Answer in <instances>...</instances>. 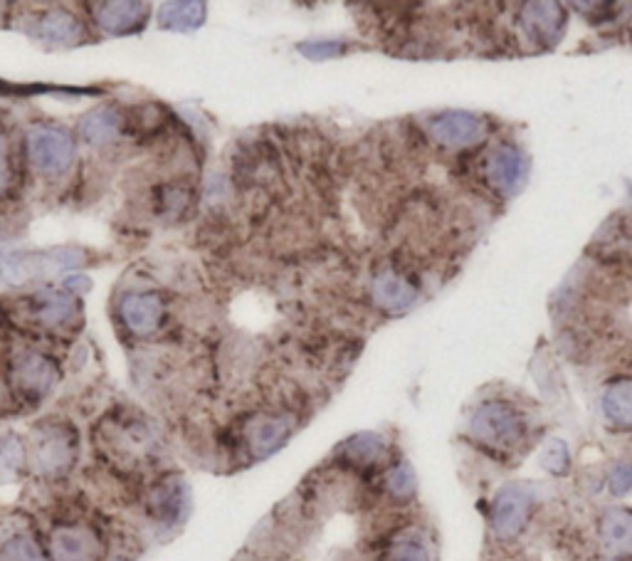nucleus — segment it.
Returning a JSON list of instances; mask_svg holds the SVG:
<instances>
[{
  "label": "nucleus",
  "mask_w": 632,
  "mask_h": 561,
  "mask_svg": "<svg viewBox=\"0 0 632 561\" xmlns=\"http://www.w3.org/2000/svg\"><path fill=\"white\" fill-rule=\"evenodd\" d=\"M566 25V13L556 3H533L521 13V27L541 45H553Z\"/></svg>",
  "instance_id": "6ab92c4d"
},
{
  "label": "nucleus",
  "mask_w": 632,
  "mask_h": 561,
  "mask_svg": "<svg viewBox=\"0 0 632 561\" xmlns=\"http://www.w3.org/2000/svg\"><path fill=\"white\" fill-rule=\"evenodd\" d=\"M533 509V497L527 487L507 485L501 487L492 500V531L499 539L519 537L523 527L529 525Z\"/></svg>",
  "instance_id": "1a4fd4ad"
},
{
  "label": "nucleus",
  "mask_w": 632,
  "mask_h": 561,
  "mask_svg": "<svg viewBox=\"0 0 632 561\" xmlns=\"http://www.w3.org/2000/svg\"><path fill=\"white\" fill-rule=\"evenodd\" d=\"M49 561H106L109 541L102 527L84 517H59L45 537Z\"/></svg>",
  "instance_id": "20e7f679"
},
{
  "label": "nucleus",
  "mask_w": 632,
  "mask_h": 561,
  "mask_svg": "<svg viewBox=\"0 0 632 561\" xmlns=\"http://www.w3.org/2000/svg\"><path fill=\"white\" fill-rule=\"evenodd\" d=\"M27 161L37 173L63 176L75 164V139L72 134L57 124H37L27 132L25 139Z\"/></svg>",
  "instance_id": "0eeeda50"
},
{
  "label": "nucleus",
  "mask_w": 632,
  "mask_h": 561,
  "mask_svg": "<svg viewBox=\"0 0 632 561\" xmlns=\"http://www.w3.org/2000/svg\"><path fill=\"white\" fill-rule=\"evenodd\" d=\"M57 381H59L57 361L43 351L27 349L10 361L8 369L10 393H13L18 401L30 403V406L45 401L49 393L55 391Z\"/></svg>",
  "instance_id": "423d86ee"
},
{
  "label": "nucleus",
  "mask_w": 632,
  "mask_h": 561,
  "mask_svg": "<svg viewBox=\"0 0 632 561\" xmlns=\"http://www.w3.org/2000/svg\"><path fill=\"white\" fill-rule=\"evenodd\" d=\"M0 561H49L45 541L35 531L15 529L0 541Z\"/></svg>",
  "instance_id": "4be33fe9"
},
{
  "label": "nucleus",
  "mask_w": 632,
  "mask_h": 561,
  "mask_svg": "<svg viewBox=\"0 0 632 561\" xmlns=\"http://www.w3.org/2000/svg\"><path fill=\"white\" fill-rule=\"evenodd\" d=\"M3 270H5V260L0 258V282H3Z\"/></svg>",
  "instance_id": "2f4dec72"
},
{
  "label": "nucleus",
  "mask_w": 632,
  "mask_h": 561,
  "mask_svg": "<svg viewBox=\"0 0 632 561\" xmlns=\"http://www.w3.org/2000/svg\"><path fill=\"white\" fill-rule=\"evenodd\" d=\"M84 255L72 248L63 250H43V253H20L5 258L3 282L23 284L27 280L53 278V274L77 270L84 265Z\"/></svg>",
  "instance_id": "6e6552de"
},
{
  "label": "nucleus",
  "mask_w": 632,
  "mask_h": 561,
  "mask_svg": "<svg viewBox=\"0 0 632 561\" xmlns=\"http://www.w3.org/2000/svg\"><path fill=\"white\" fill-rule=\"evenodd\" d=\"M379 561H432V554L420 537L398 535L388 541Z\"/></svg>",
  "instance_id": "a878e982"
},
{
  "label": "nucleus",
  "mask_w": 632,
  "mask_h": 561,
  "mask_svg": "<svg viewBox=\"0 0 632 561\" xmlns=\"http://www.w3.org/2000/svg\"><path fill=\"white\" fill-rule=\"evenodd\" d=\"M0 406H3V389H0Z\"/></svg>",
  "instance_id": "473e14b6"
},
{
  "label": "nucleus",
  "mask_w": 632,
  "mask_h": 561,
  "mask_svg": "<svg viewBox=\"0 0 632 561\" xmlns=\"http://www.w3.org/2000/svg\"><path fill=\"white\" fill-rule=\"evenodd\" d=\"M296 426H300V416L294 411L255 408L237 423L233 448L250 462L264 460L286 446Z\"/></svg>",
  "instance_id": "7ed1b4c3"
},
{
  "label": "nucleus",
  "mask_w": 632,
  "mask_h": 561,
  "mask_svg": "<svg viewBox=\"0 0 632 561\" xmlns=\"http://www.w3.org/2000/svg\"><path fill=\"white\" fill-rule=\"evenodd\" d=\"M122 124L124 120L116 110H97L84 116L82 124H79V134H82V139L87 144L104 146L122 134Z\"/></svg>",
  "instance_id": "5701e85b"
},
{
  "label": "nucleus",
  "mask_w": 632,
  "mask_h": 561,
  "mask_svg": "<svg viewBox=\"0 0 632 561\" xmlns=\"http://www.w3.org/2000/svg\"><path fill=\"white\" fill-rule=\"evenodd\" d=\"M27 462V448L18 436H3L0 438V485L5 482H15L23 475Z\"/></svg>",
  "instance_id": "393cba45"
},
{
  "label": "nucleus",
  "mask_w": 632,
  "mask_h": 561,
  "mask_svg": "<svg viewBox=\"0 0 632 561\" xmlns=\"http://www.w3.org/2000/svg\"><path fill=\"white\" fill-rule=\"evenodd\" d=\"M383 485H385V492L393 500H398V502H408L413 500L415 495V487H418V482H415V472L413 468L408 465V462H398V465H393L385 470V478H383Z\"/></svg>",
  "instance_id": "bb28decb"
},
{
  "label": "nucleus",
  "mask_w": 632,
  "mask_h": 561,
  "mask_svg": "<svg viewBox=\"0 0 632 561\" xmlns=\"http://www.w3.org/2000/svg\"><path fill=\"white\" fill-rule=\"evenodd\" d=\"M166 300L158 292H132L119 304V317L134 337H154L166 324Z\"/></svg>",
  "instance_id": "9d476101"
},
{
  "label": "nucleus",
  "mask_w": 632,
  "mask_h": 561,
  "mask_svg": "<svg viewBox=\"0 0 632 561\" xmlns=\"http://www.w3.org/2000/svg\"><path fill=\"white\" fill-rule=\"evenodd\" d=\"M541 468L551 472V475H566L568 468H571V452L568 446L558 438L549 440L546 446H543L541 456H539Z\"/></svg>",
  "instance_id": "cd10ccee"
},
{
  "label": "nucleus",
  "mask_w": 632,
  "mask_h": 561,
  "mask_svg": "<svg viewBox=\"0 0 632 561\" xmlns=\"http://www.w3.org/2000/svg\"><path fill=\"white\" fill-rule=\"evenodd\" d=\"M430 134L435 142L444 146V149L460 152L470 149V146H477L484 139L487 130H484V122L477 114L444 112L430 122Z\"/></svg>",
  "instance_id": "ddd939ff"
},
{
  "label": "nucleus",
  "mask_w": 632,
  "mask_h": 561,
  "mask_svg": "<svg viewBox=\"0 0 632 561\" xmlns=\"http://www.w3.org/2000/svg\"><path fill=\"white\" fill-rule=\"evenodd\" d=\"M99 31L104 35H136L142 33L148 23L151 8L146 3H92L89 5Z\"/></svg>",
  "instance_id": "4468645a"
},
{
  "label": "nucleus",
  "mask_w": 632,
  "mask_h": 561,
  "mask_svg": "<svg viewBox=\"0 0 632 561\" xmlns=\"http://www.w3.org/2000/svg\"><path fill=\"white\" fill-rule=\"evenodd\" d=\"M489 186L501 195H514L521 191L529 176V161L521 149L514 144H499L489 154L487 166H484Z\"/></svg>",
  "instance_id": "f8f14e48"
},
{
  "label": "nucleus",
  "mask_w": 632,
  "mask_h": 561,
  "mask_svg": "<svg viewBox=\"0 0 632 561\" xmlns=\"http://www.w3.org/2000/svg\"><path fill=\"white\" fill-rule=\"evenodd\" d=\"M371 294H373V302L388 314L408 312L413 304L418 302V290H415V284L405 278V274L395 270H381L379 274H375L371 284Z\"/></svg>",
  "instance_id": "a211bd4d"
},
{
  "label": "nucleus",
  "mask_w": 632,
  "mask_h": 561,
  "mask_svg": "<svg viewBox=\"0 0 632 561\" xmlns=\"http://www.w3.org/2000/svg\"><path fill=\"white\" fill-rule=\"evenodd\" d=\"M0 8H3V5H0ZM0 15H3V13H0Z\"/></svg>",
  "instance_id": "72a5a7b5"
},
{
  "label": "nucleus",
  "mask_w": 632,
  "mask_h": 561,
  "mask_svg": "<svg viewBox=\"0 0 632 561\" xmlns=\"http://www.w3.org/2000/svg\"><path fill=\"white\" fill-rule=\"evenodd\" d=\"M35 317L49 329H67L79 319V302L65 292H40L30 300Z\"/></svg>",
  "instance_id": "aec40b11"
},
{
  "label": "nucleus",
  "mask_w": 632,
  "mask_h": 561,
  "mask_svg": "<svg viewBox=\"0 0 632 561\" xmlns=\"http://www.w3.org/2000/svg\"><path fill=\"white\" fill-rule=\"evenodd\" d=\"M30 33L47 45L75 47L79 43H84L87 27L79 23V18L75 13L63 11V8H49V11L37 15V21L30 27Z\"/></svg>",
  "instance_id": "2eb2a0df"
},
{
  "label": "nucleus",
  "mask_w": 632,
  "mask_h": 561,
  "mask_svg": "<svg viewBox=\"0 0 632 561\" xmlns=\"http://www.w3.org/2000/svg\"><path fill=\"white\" fill-rule=\"evenodd\" d=\"M79 458V433L69 420L45 418L30 430L27 462L43 480H65Z\"/></svg>",
  "instance_id": "f03ea898"
},
{
  "label": "nucleus",
  "mask_w": 632,
  "mask_h": 561,
  "mask_svg": "<svg viewBox=\"0 0 632 561\" xmlns=\"http://www.w3.org/2000/svg\"><path fill=\"white\" fill-rule=\"evenodd\" d=\"M602 413L618 428H632V379L612 381L602 393Z\"/></svg>",
  "instance_id": "b1692460"
},
{
  "label": "nucleus",
  "mask_w": 632,
  "mask_h": 561,
  "mask_svg": "<svg viewBox=\"0 0 632 561\" xmlns=\"http://www.w3.org/2000/svg\"><path fill=\"white\" fill-rule=\"evenodd\" d=\"M146 512L156 525L176 527L188 515V490L178 475L158 478L146 492Z\"/></svg>",
  "instance_id": "9b49d317"
},
{
  "label": "nucleus",
  "mask_w": 632,
  "mask_h": 561,
  "mask_svg": "<svg viewBox=\"0 0 632 561\" xmlns=\"http://www.w3.org/2000/svg\"><path fill=\"white\" fill-rule=\"evenodd\" d=\"M205 18L207 8L205 3H198V0H191V3H166L161 5V13H158V25L173 33H193L198 27H203Z\"/></svg>",
  "instance_id": "412c9836"
},
{
  "label": "nucleus",
  "mask_w": 632,
  "mask_h": 561,
  "mask_svg": "<svg viewBox=\"0 0 632 561\" xmlns=\"http://www.w3.org/2000/svg\"><path fill=\"white\" fill-rule=\"evenodd\" d=\"M598 537L606 554L616 561H632V509L610 507L598 521Z\"/></svg>",
  "instance_id": "f3484780"
},
{
  "label": "nucleus",
  "mask_w": 632,
  "mask_h": 561,
  "mask_svg": "<svg viewBox=\"0 0 632 561\" xmlns=\"http://www.w3.org/2000/svg\"><path fill=\"white\" fill-rule=\"evenodd\" d=\"M472 438L492 450H514L527 436V420L507 401H487L470 420Z\"/></svg>",
  "instance_id": "39448f33"
},
{
  "label": "nucleus",
  "mask_w": 632,
  "mask_h": 561,
  "mask_svg": "<svg viewBox=\"0 0 632 561\" xmlns=\"http://www.w3.org/2000/svg\"><path fill=\"white\" fill-rule=\"evenodd\" d=\"M102 460L116 475L134 478L158 458V438L148 420L132 411L106 413L94 430Z\"/></svg>",
  "instance_id": "f257e3e1"
},
{
  "label": "nucleus",
  "mask_w": 632,
  "mask_h": 561,
  "mask_svg": "<svg viewBox=\"0 0 632 561\" xmlns=\"http://www.w3.org/2000/svg\"><path fill=\"white\" fill-rule=\"evenodd\" d=\"M300 51L304 57H309V60H331V57H339L346 51H349V43L343 41H306L300 45Z\"/></svg>",
  "instance_id": "c85d7f7f"
},
{
  "label": "nucleus",
  "mask_w": 632,
  "mask_h": 561,
  "mask_svg": "<svg viewBox=\"0 0 632 561\" xmlns=\"http://www.w3.org/2000/svg\"><path fill=\"white\" fill-rule=\"evenodd\" d=\"M385 458H388V442L379 433H359V436H351L341 442L339 450H336V460L356 472L381 468Z\"/></svg>",
  "instance_id": "dca6fc26"
},
{
  "label": "nucleus",
  "mask_w": 632,
  "mask_h": 561,
  "mask_svg": "<svg viewBox=\"0 0 632 561\" xmlns=\"http://www.w3.org/2000/svg\"><path fill=\"white\" fill-rule=\"evenodd\" d=\"M10 183H13V159H10V142H8V136L0 132V195H5V191H10Z\"/></svg>",
  "instance_id": "c756f323"
},
{
  "label": "nucleus",
  "mask_w": 632,
  "mask_h": 561,
  "mask_svg": "<svg viewBox=\"0 0 632 561\" xmlns=\"http://www.w3.org/2000/svg\"><path fill=\"white\" fill-rule=\"evenodd\" d=\"M630 195H632V189H630Z\"/></svg>",
  "instance_id": "f704fd0d"
},
{
  "label": "nucleus",
  "mask_w": 632,
  "mask_h": 561,
  "mask_svg": "<svg viewBox=\"0 0 632 561\" xmlns=\"http://www.w3.org/2000/svg\"><path fill=\"white\" fill-rule=\"evenodd\" d=\"M610 490L612 495H628L632 490V468L620 462V465L612 468L610 472Z\"/></svg>",
  "instance_id": "7c9ffc66"
}]
</instances>
